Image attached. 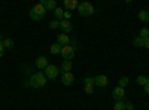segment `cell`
<instances>
[{
    "label": "cell",
    "mask_w": 149,
    "mask_h": 110,
    "mask_svg": "<svg viewBox=\"0 0 149 110\" xmlns=\"http://www.w3.org/2000/svg\"><path fill=\"white\" fill-rule=\"evenodd\" d=\"M3 40H5V39L2 37V34H0V43H3Z\"/></svg>",
    "instance_id": "1f68e13d"
},
{
    "label": "cell",
    "mask_w": 149,
    "mask_h": 110,
    "mask_svg": "<svg viewBox=\"0 0 149 110\" xmlns=\"http://www.w3.org/2000/svg\"><path fill=\"white\" fill-rule=\"evenodd\" d=\"M60 28L63 30V33L69 34V33H72L73 26H72V22H70V21H67V19H61V21H60Z\"/></svg>",
    "instance_id": "9c48e42d"
},
{
    "label": "cell",
    "mask_w": 149,
    "mask_h": 110,
    "mask_svg": "<svg viewBox=\"0 0 149 110\" xmlns=\"http://www.w3.org/2000/svg\"><path fill=\"white\" fill-rule=\"evenodd\" d=\"M36 66L39 68H46L48 67V58L46 57H39L36 59Z\"/></svg>",
    "instance_id": "4fadbf2b"
},
{
    "label": "cell",
    "mask_w": 149,
    "mask_h": 110,
    "mask_svg": "<svg viewBox=\"0 0 149 110\" xmlns=\"http://www.w3.org/2000/svg\"><path fill=\"white\" fill-rule=\"evenodd\" d=\"M85 86H94V77H85Z\"/></svg>",
    "instance_id": "d4e9b609"
},
{
    "label": "cell",
    "mask_w": 149,
    "mask_h": 110,
    "mask_svg": "<svg viewBox=\"0 0 149 110\" xmlns=\"http://www.w3.org/2000/svg\"><path fill=\"white\" fill-rule=\"evenodd\" d=\"M49 28H51V30H55V28H60V21H57V19H54V21H51V22H49Z\"/></svg>",
    "instance_id": "cb8c5ba5"
},
{
    "label": "cell",
    "mask_w": 149,
    "mask_h": 110,
    "mask_svg": "<svg viewBox=\"0 0 149 110\" xmlns=\"http://www.w3.org/2000/svg\"><path fill=\"white\" fill-rule=\"evenodd\" d=\"M85 92L86 94H93L94 92V86H85Z\"/></svg>",
    "instance_id": "4316f807"
},
{
    "label": "cell",
    "mask_w": 149,
    "mask_h": 110,
    "mask_svg": "<svg viewBox=\"0 0 149 110\" xmlns=\"http://www.w3.org/2000/svg\"><path fill=\"white\" fill-rule=\"evenodd\" d=\"M74 51H76V49H74V46H72V45H66V46H63V48H61V55H63V58L64 59H73L74 58Z\"/></svg>",
    "instance_id": "277c9868"
},
{
    "label": "cell",
    "mask_w": 149,
    "mask_h": 110,
    "mask_svg": "<svg viewBox=\"0 0 149 110\" xmlns=\"http://www.w3.org/2000/svg\"><path fill=\"white\" fill-rule=\"evenodd\" d=\"M40 5L46 9V12L48 10H54L57 8V2H55V0H42Z\"/></svg>",
    "instance_id": "30bf717a"
},
{
    "label": "cell",
    "mask_w": 149,
    "mask_h": 110,
    "mask_svg": "<svg viewBox=\"0 0 149 110\" xmlns=\"http://www.w3.org/2000/svg\"><path fill=\"white\" fill-rule=\"evenodd\" d=\"M58 67L54 66V64H48V67L45 68V76L46 79H55L58 76Z\"/></svg>",
    "instance_id": "5b68a950"
},
{
    "label": "cell",
    "mask_w": 149,
    "mask_h": 110,
    "mask_svg": "<svg viewBox=\"0 0 149 110\" xmlns=\"http://www.w3.org/2000/svg\"><path fill=\"white\" fill-rule=\"evenodd\" d=\"M148 80H149V77H146V76H137V79H136V83H139V85H142V86H145V85L148 83Z\"/></svg>",
    "instance_id": "d6986e66"
},
{
    "label": "cell",
    "mask_w": 149,
    "mask_h": 110,
    "mask_svg": "<svg viewBox=\"0 0 149 110\" xmlns=\"http://www.w3.org/2000/svg\"><path fill=\"white\" fill-rule=\"evenodd\" d=\"M145 43H146V39L140 37V36L134 37V40H133V45H134L136 48H145Z\"/></svg>",
    "instance_id": "5bb4252c"
},
{
    "label": "cell",
    "mask_w": 149,
    "mask_h": 110,
    "mask_svg": "<svg viewBox=\"0 0 149 110\" xmlns=\"http://www.w3.org/2000/svg\"><path fill=\"white\" fill-rule=\"evenodd\" d=\"M69 42H70V37H69L66 33H61V34L57 36V43H58V45L66 46V45H69Z\"/></svg>",
    "instance_id": "8fae6325"
},
{
    "label": "cell",
    "mask_w": 149,
    "mask_h": 110,
    "mask_svg": "<svg viewBox=\"0 0 149 110\" xmlns=\"http://www.w3.org/2000/svg\"><path fill=\"white\" fill-rule=\"evenodd\" d=\"M119 85H118V86H121V88H125L127 86V85L130 83V79L127 77V76H122L121 79H119V82H118Z\"/></svg>",
    "instance_id": "ffe728a7"
},
{
    "label": "cell",
    "mask_w": 149,
    "mask_h": 110,
    "mask_svg": "<svg viewBox=\"0 0 149 110\" xmlns=\"http://www.w3.org/2000/svg\"><path fill=\"white\" fill-rule=\"evenodd\" d=\"M5 49H6V48L3 46V43H0V58L3 57V54H5Z\"/></svg>",
    "instance_id": "83f0119b"
},
{
    "label": "cell",
    "mask_w": 149,
    "mask_h": 110,
    "mask_svg": "<svg viewBox=\"0 0 149 110\" xmlns=\"http://www.w3.org/2000/svg\"><path fill=\"white\" fill-rule=\"evenodd\" d=\"M70 18H72L70 10H66V12H64V17H63V19H67V21H70Z\"/></svg>",
    "instance_id": "484cf974"
},
{
    "label": "cell",
    "mask_w": 149,
    "mask_h": 110,
    "mask_svg": "<svg viewBox=\"0 0 149 110\" xmlns=\"http://www.w3.org/2000/svg\"><path fill=\"white\" fill-rule=\"evenodd\" d=\"M61 45H58V43H54V45H51V54H54V55H58L60 52H61Z\"/></svg>",
    "instance_id": "e0dca14e"
},
{
    "label": "cell",
    "mask_w": 149,
    "mask_h": 110,
    "mask_svg": "<svg viewBox=\"0 0 149 110\" xmlns=\"http://www.w3.org/2000/svg\"><path fill=\"white\" fill-rule=\"evenodd\" d=\"M112 97H113L116 101H122L124 97H125V91H124V88H121V86H116L113 89V92H112Z\"/></svg>",
    "instance_id": "ba28073f"
},
{
    "label": "cell",
    "mask_w": 149,
    "mask_h": 110,
    "mask_svg": "<svg viewBox=\"0 0 149 110\" xmlns=\"http://www.w3.org/2000/svg\"><path fill=\"white\" fill-rule=\"evenodd\" d=\"M140 37H143V39H148L149 37V28H146V27H143L142 30H140Z\"/></svg>",
    "instance_id": "603a6c76"
},
{
    "label": "cell",
    "mask_w": 149,
    "mask_h": 110,
    "mask_svg": "<svg viewBox=\"0 0 149 110\" xmlns=\"http://www.w3.org/2000/svg\"><path fill=\"white\" fill-rule=\"evenodd\" d=\"M145 48H146V49H149V37L146 39V43H145Z\"/></svg>",
    "instance_id": "4dcf8cb0"
},
{
    "label": "cell",
    "mask_w": 149,
    "mask_h": 110,
    "mask_svg": "<svg viewBox=\"0 0 149 110\" xmlns=\"http://www.w3.org/2000/svg\"><path fill=\"white\" fill-rule=\"evenodd\" d=\"M14 40H12V39H5L3 40V46L5 48H8V49H10V48H14Z\"/></svg>",
    "instance_id": "7402d4cb"
},
{
    "label": "cell",
    "mask_w": 149,
    "mask_h": 110,
    "mask_svg": "<svg viewBox=\"0 0 149 110\" xmlns=\"http://www.w3.org/2000/svg\"><path fill=\"white\" fill-rule=\"evenodd\" d=\"M29 85L33 88H43L45 85H46V76H45V73H40V71H37L34 73V75H31L30 80H29Z\"/></svg>",
    "instance_id": "6da1fadb"
},
{
    "label": "cell",
    "mask_w": 149,
    "mask_h": 110,
    "mask_svg": "<svg viewBox=\"0 0 149 110\" xmlns=\"http://www.w3.org/2000/svg\"><path fill=\"white\" fill-rule=\"evenodd\" d=\"M139 19H140L142 22H148V21H149V12L145 10V9L140 10V12H139Z\"/></svg>",
    "instance_id": "2e32d148"
},
{
    "label": "cell",
    "mask_w": 149,
    "mask_h": 110,
    "mask_svg": "<svg viewBox=\"0 0 149 110\" xmlns=\"http://www.w3.org/2000/svg\"><path fill=\"white\" fill-rule=\"evenodd\" d=\"M94 83L97 85V86H100V88H104V86L109 85V79L104 75H98V76L94 77Z\"/></svg>",
    "instance_id": "52a82bcc"
},
{
    "label": "cell",
    "mask_w": 149,
    "mask_h": 110,
    "mask_svg": "<svg viewBox=\"0 0 149 110\" xmlns=\"http://www.w3.org/2000/svg\"><path fill=\"white\" fill-rule=\"evenodd\" d=\"M143 88H145V92H146V95H149V80H148V83L145 85Z\"/></svg>",
    "instance_id": "f546056e"
},
{
    "label": "cell",
    "mask_w": 149,
    "mask_h": 110,
    "mask_svg": "<svg viewBox=\"0 0 149 110\" xmlns=\"http://www.w3.org/2000/svg\"><path fill=\"white\" fill-rule=\"evenodd\" d=\"M54 15H55L57 19H63V17H64V10L61 9V8H55V9H54Z\"/></svg>",
    "instance_id": "ac0fdd59"
},
{
    "label": "cell",
    "mask_w": 149,
    "mask_h": 110,
    "mask_svg": "<svg viewBox=\"0 0 149 110\" xmlns=\"http://www.w3.org/2000/svg\"><path fill=\"white\" fill-rule=\"evenodd\" d=\"M125 110H134V106L131 103H125Z\"/></svg>",
    "instance_id": "f1b7e54d"
},
{
    "label": "cell",
    "mask_w": 149,
    "mask_h": 110,
    "mask_svg": "<svg viewBox=\"0 0 149 110\" xmlns=\"http://www.w3.org/2000/svg\"><path fill=\"white\" fill-rule=\"evenodd\" d=\"M78 12H79L82 17H91L94 12H95V9H94V6H93L91 3L82 2V3H79V6H78Z\"/></svg>",
    "instance_id": "3957f363"
},
{
    "label": "cell",
    "mask_w": 149,
    "mask_h": 110,
    "mask_svg": "<svg viewBox=\"0 0 149 110\" xmlns=\"http://www.w3.org/2000/svg\"><path fill=\"white\" fill-rule=\"evenodd\" d=\"M45 15H46V9H45L40 3H37V5L30 10V18H31L33 21H40V19L45 18Z\"/></svg>",
    "instance_id": "7a4b0ae2"
},
{
    "label": "cell",
    "mask_w": 149,
    "mask_h": 110,
    "mask_svg": "<svg viewBox=\"0 0 149 110\" xmlns=\"http://www.w3.org/2000/svg\"><path fill=\"white\" fill-rule=\"evenodd\" d=\"M78 6H79L78 0H64V8L67 10H74V9H78Z\"/></svg>",
    "instance_id": "7c38bea8"
},
{
    "label": "cell",
    "mask_w": 149,
    "mask_h": 110,
    "mask_svg": "<svg viewBox=\"0 0 149 110\" xmlns=\"http://www.w3.org/2000/svg\"><path fill=\"white\" fill-rule=\"evenodd\" d=\"M61 82H63V85H66V86H70V85H73V82H74V75L72 71L63 73V76H61Z\"/></svg>",
    "instance_id": "8992f818"
},
{
    "label": "cell",
    "mask_w": 149,
    "mask_h": 110,
    "mask_svg": "<svg viewBox=\"0 0 149 110\" xmlns=\"http://www.w3.org/2000/svg\"><path fill=\"white\" fill-rule=\"evenodd\" d=\"M72 67H73L72 61H70V59H64V61H63V66H61V70H63V71L66 73V71H70V70H72Z\"/></svg>",
    "instance_id": "9a60e30c"
},
{
    "label": "cell",
    "mask_w": 149,
    "mask_h": 110,
    "mask_svg": "<svg viewBox=\"0 0 149 110\" xmlns=\"http://www.w3.org/2000/svg\"><path fill=\"white\" fill-rule=\"evenodd\" d=\"M113 110H125V103L124 101H116L113 106Z\"/></svg>",
    "instance_id": "44dd1931"
}]
</instances>
